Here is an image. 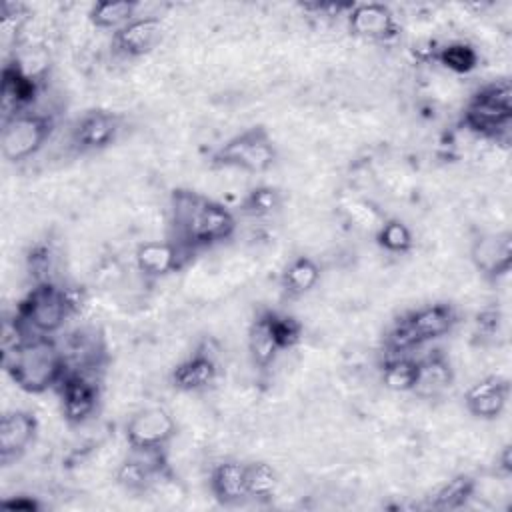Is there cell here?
<instances>
[{"label":"cell","mask_w":512,"mask_h":512,"mask_svg":"<svg viewBox=\"0 0 512 512\" xmlns=\"http://www.w3.org/2000/svg\"><path fill=\"white\" fill-rule=\"evenodd\" d=\"M168 224L170 240L188 256L222 244L236 232V218L224 204L186 188L172 192Z\"/></svg>","instance_id":"obj_1"},{"label":"cell","mask_w":512,"mask_h":512,"mask_svg":"<svg viewBox=\"0 0 512 512\" xmlns=\"http://www.w3.org/2000/svg\"><path fill=\"white\" fill-rule=\"evenodd\" d=\"M2 366L16 388L28 394L58 388L68 370L62 346L52 336H30L16 350L2 356Z\"/></svg>","instance_id":"obj_2"},{"label":"cell","mask_w":512,"mask_h":512,"mask_svg":"<svg viewBox=\"0 0 512 512\" xmlns=\"http://www.w3.org/2000/svg\"><path fill=\"white\" fill-rule=\"evenodd\" d=\"M458 322V312L448 302L420 306L392 324L384 338L388 354H410V350L446 336Z\"/></svg>","instance_id":"obj_3"},{"label":"cell","mask_w":512,"mask_h":512,"mask_svg":"<svg viewBox=\"0 0 512 512\" xmlns=\"http://www.w3.org/2000/svg\"><path fill=\"white\" fill-rule=\"evenodd\" d=\"M76 310V300L58 282H36L16 308V316L32 336H54Z\"/></svg>","instance_id":"obj_4"},{"label":"cell","mask_w":512,"mask_h":512,"mask_svg":"<svg viewBox=\"0 0 512 512\" xmlns=\"http://www.w3.org/2000/svg\"><path fill=\"white\" fill-rule=\"evenodd\" d=\"M464 126L480 138L506 144L512 126V86L506 78L484 84L464 110Z\"/></svg>","instance_id":"obj_5"},{"label":"cell","mask_w":512,"mask_h":512,"mask_svg":"<svg viewBox=\"0 0 512 512\" xmlns=\"http://www.w3.org/2000/svg\"><path fill=\"white\" fill-rule=\"evenodd\" d=\"M278 158L276 144L264 126H252L228 138L212 154L216 168H232L248 174H262Z\"/></svg>","instance_id":"obj_6"},{"label":"cell","mask_w":512,"mask_h":512,"mask_svg":"<svg viewBox=\"0 0 512 512\" xmlns=\"http://www.w3.org/2000/svg\"><path fill=\"white\" fill-rule=\"evenodd\" d=\"M54 130V118L46 112L24 110L16 116L2 120L0 152L6 162L22 164L34 158L50 140Z\"/></svg>","instance_id":"obj_7"},{"label":"cell","mask_w":512,"mask_h":512,"mask_svg":"<svg viewBox=\"0 0 512 512\" xmlns=\"http://www.w3.org/2000/svg\"><path fill=\"white\" fill-rule=\"evenodd\" d=\"M176 436V420L162 404L144 406L130 416L124 426V438L130 450L164 452Z\"/></svg>","instance_id":"obj_8"},{"label":"cell","mask_w":512,"mask_h":512,"mask_svg":"<svg viewBox=\"0 0 512 512\" xmlns=\"http://www.w3.org/2000/svg\"><path fill=\"white\" fill-rule=\"evenodd\" d=\"M56 390L62 402V416L70 426H80L94 416L100 402L98 374L68 370Z\"/></svg>","instance_id":"obj_9"},{"label":"cell","mask_w":512,"mask_h":512,"mask_svg":"<svg viewBox=\"0 0 512 512\" xmlns=\"http://www.w3.org/2000/svg\"><path fill=\"white\" fill-rule=\"evenodd\" d=\"M122 130V118L110 110L84 112L70 130V146L76 152H98L114 144Z\"/></svg>","instance_id":"obj_10"},{"label":"cell","mask_w":512,"mask_h":512,"mask_svg":"<svg viewBox=\"0 0 512 512\" xmlns=\"http://www.w3.org/2000/svg\"><path fill=\"white\" fill-rule=\"evenodd\" d=\"M470 262L488 280L506 276L512 268V234L508 230L480 232L470 242Z\"/></svg>","instance_id":"obj_11"},{"label":"cell","mask_w":512,"mask_h":512,"mask_svg":"<svg viewBox=\"0 0 512 512\" xmlns=\"http://www.w3.org/2000/svg\"><path fill=\"white\" fill-rule=\"evenodd\" d=\"M346 26L352 36L370 42H388L398 36V22L388 4L358 2L346 12Z\"/></svg>","instance_id":"obj_12"},{"label":"cell","mask_w":512,"mask_h":512,"mask_svg":"<svg viewBox=\"0 0 512 512\" xmlns=\"http://www.w3.org/2000/svg\"><path fill=\"white\" fill-rule=\"evenodd\" d=\"M162 36L164 22L160 16H136L112 34V50L122 58H142L160 44Z\"/></svg>","instance_id":"obj_13"},{"label":"cell","mask_w":512,"mask_h":512,"mask_svg":"<svg viewBox=\"0 0 512 512\" xmlns=\"http://www.w3.org/2000/svg\"><path fill=\"white\" fill-rule=\"evenodd\" d=\"M164 476H168L164 452L132 450L116 468V482L128 492H148Z\"/></svg>","instance_id":"obj_14"},{"label":"cell","mask_w":512,"mask_h":512,"mask_svg":"<svg viewBox=\"0 0 512 512\" xmlns=\"http://www.w3.org/2000/svg\"><path fill=\"white\" fill-rule=\"evenodd\" d=\"M508 400L510 382L500 374L484 376L464 392V406L478 420H496L506 410Z\"/></svg>","instance_id":"obj_15"},{"label":"cell","mask_w":512,"mask_h":512,"mask_svg":"<svg viewBox=\"0 0 512 512\" xmlns=\"http://www.w3.org/2000/svg\"><path fill=\"white\" fill-rule=\"evenodd\" d=\"M186 258L188 254L170 238L148 240L138 244L134 250V266L146 280H160L180 270Z\"/></svg>","instance_id":"obj_16"},{"label":"cell","mask_w":512,"mask_h":512,"mask_svg":"<svg viewBox=\"0 0 512 512\" xmlns=\"http://www.w3.org/2000/svg\"><path fill=\"white\" fill-rule=\"evenodd\" d=\"M220 374L216 356L208 346H198L190 356L180 360L170 372V384L178 392H202L210 388Z\"/></svg>","instance_id":"obj_17"},{"label":"cell","mask_w":512,"mask_h":512,"mask_svg":"<svg viewBox=\"0 0 512 512\" xmlns=\"http://www.w3.org/2000/svg\"><path fill=\"white\" fill-rule=\"evenodd\" d=\"M38 420L32 412L14 408L4 412L0 420V462L8 466L18 460L34 442Z\"/></svg>","instance_id":"obj_18"},{"label":"cell","mask_w":512,"mask_h":512,"mask_svg":"<svg viewBox=\"0 0 512 512\" xmlns=\"http://www.w3.org/2000/svg\"><path fill=\"white\" fill-rule=\"evenodd\" d=\"M210 492L224 506H236L248 500L246 464L238 460H222L210 470Z\"/></svg>","instance_id":"obj_19"},{"label":"cell","mask_w":512,"mask_h":512,"mask_svg":"<svg viewBox=\"0 0 512 512\" xmlns=\"http://www.w3.org/2000/svg\"><path fill=\"white\" fill-rule=\"evenodd\" d=\"M418 366L420 370L414 394L422 398H434L452 386L454 370L442 350H432L430 354L418 358Z\"/></svg>","instance_id":"obj_20"},{"label":"cell","mask_w":512,"mask_h":512,"mask_svg":"<svg viewBox=\"0 0 512 512\" xmlns=\"http://www.w3.org/2000/svg\"><path fill=\"white\" fill-rule=\"evenodd\" d=\"M246 342H248V356H250V362L254 364V368L268 370L276 362L280 348L274 338L270 310H262L256 314V318L252 320V324L248 328Z\"/></svg>","instance_id":"obj_21"},{"label":"cell","mask_w":512,"mask_h":512,"mask_svg":"<svg viewBox=\"0 0 512 512\" xmlns=\"http://www.w3.org/2000/svg\"><path fill=\"white\" fill-rule=\"evenodd\" d=\"M320 282V266L310 256H296L280 274V288L290 298H302Z\"/></svg>","instance_id":"obj_22"},{"label":"cell","mask_w":512,"mask_h":512,"mask_svg":"<svg viewBox=\"0 0 512 512\" xmlns=\"http://www.w3.org/2000/svg\"><path fill=\"white\" fill-rule=\"evenodd\" d=\"M418 370V358L412 354H386L382 364V382L392 392H414Z\"/></svg>","instance_id":"obj_23"},{"label":"cell","mask_w":512,"mask_h":512,"mask_svg":"<svg viewBox=\"0 0 512 512\" xmlns=\"http://www.w3.org/2000/svg\"><path fill=\"white\" fill-rule=\"evenodd\" d=\"M138 2H130V0H122V2H96L92 4L90 12H88V20L94 28L98 30H112V34L116 30H120L122 26H126L130 20H134L138 16Z\"/></svg>","instance_id":"obj_24"},{"label":"cell","mask_w":512,"mask_h":512,"mask_svg":"<svg viewBox=\"0 0 512 512\" xmlns=\"http://www.w3.org/2000/svg\"><path fill=\"white\" fill-rule=\"evenodd\" d=\"M474 492H476V480L468 474H458L438 488V492L434 494L432 506L440 510H456V508H462L474 496Z\"/></svg>","instance_id":"obj_25"},{"label":"cell","mask_w":512,"mask_h":512,"mask_svg":"<svg viewBox=\"0 0 512 512\" xmlns=\"http://www.w3.org/2000/svg\"><path fill=\"white\" fill-rule=\"evenodd\" d=\"M432 58L438 60L446 70H450L454 74H468L478 64L476 48L466 44V42H460V40L448 42V44L440 46L432 54Z\"/></svg>","instance_id":"obj_26"},{"label":"cell","mask_w":512,"mask_h":512,"mask_svg":"<svg viewBox=\"0 0 512 512\" xmlns=\"http://www.w3.org/2000/svg\"><path fill=\"white\" fill-rule=\"evenodd\" d=\"M376 242L388 254H406L414 246V236L408 224H404L400 218H388L378 224Z\"/></svg>","instance_id":"obj_27"},{"label":"cell","mask_w":512,"mask_h":512,"mask_svg":"<svg viewBox=\"0 0 512 512\" xmlns=\"http://www.w3.org/2000/svg\"><path fill=\"white\" fill-rule=\"evenodd\" d=\"M278 474L268 462H250L246 464V490L252 500H268L276 494Z\"/></svg>","instance_id":"obj_28"},{"label":"cell","mask_w":512,"mask_h":512,"mask_svg":"<svg viewBox=\"0 0 512 512\" xmlns=\"http://www.w3.org/2000/svg\"><path fill=\"white\" fill-rule=\"evenodd\" d=\"M270 322H272L274 338L278 342L280 352H286V350H292L294 346H298V342L302 340V334H304V326L296 316H292L288 312L270 310Z\"/></svg>","instance_id":"obj_29"},{"label":"cell","mask_w":512,"mask_h":512,"mask_svg":"<svg viewBox=\"0 0 512 512\" xmlns=\"http://www.w3.org/2000/svg\"><path fill=\"white\" fill-rule=\"evenodd\" d=\"M280 204V196L274 188H268V186H260V188H254L248 192V196L244 198V212L252 214V216H264V214H270L278 208Z\"/></svg>","instance_id":"obj_30"},{"label":"cell","mask_w":512,"mask_h":512,"mask_svg":"<svg viewBox=\"0 0 512 512\" xmlns=\"http://www.w3.org/2000/svg\"><path fill=\"white\" fill-rule=\"evenodd\" d=\"M500 320H502V316H500L498 308H494V306L484 308L476 316V322H474V326H476L474 330L476 332H474V336L480 338V340H492L498 334V330H500Z\"/></svg>","instance_id":"obj_31"},{"label":"cell","mask_w":512,"mask_h":512,"mask_svg":"<svg viewBox=\"0 0 512 512\" xmlns=\"http://www.w3.org/2000/svg\"><path fill=\"white\" fill-rule=\"evenodd\" d=\"M498 470L508 476L512 472V454H510V446H504L500 456H498Z\"/></svg>","instance_id":"obj_32"}]
</instances>
